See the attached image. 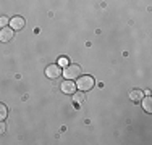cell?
Returning <instances> with one entry per match:
<instances>
[{"label": "cell", "instance_id": "cell-2", "mask_svg": "<svg viewBox=\"0 0 152 145\" xmlns=\"http://www.w3.org/2000/svg\"><path fill=\"white\" fill-rule=\"evenodd\" d=\"M66 79H78V76H81V68L78 65H68L63 71Z\"/></svg>", "mask_w": 152, "mask_h": 145}, {"label": "cell", "instance_id": "cell-12", "mask_svg": "<svg viewBox=\"0 0 152 145\" xmlns=\"http://www.w3.org/2000/svg\"><path fill=\"white\" fill-rule=\"evenodd\" d=\"M8 23H10V20L7 16H0V26H2V28H5Z\"/></svg>", "mask_w": 152, "mask_h": 145}, {"label": "cell", "instance_id": "cell-13", "mask_svg": "<svg viewBox=\"0 0 152 145\" xmlns=\"http://www.w3.org/2000/svg\"><path fill=\"white\" fill-rule=\"evenodd\" d=\"M5 130H7L5 123H3V121H0V136H2V134H5Z\"/></svg>", "mask_w": 152, "mask_h": 145}, {"label": "cell", "instance_id": "cell-8", "mask_svg": "<svg viewBox=\"0 0 152 145\" xmlns=\"http://www.w3.org/2000/svg\"><path fill=\"white\" fill-rule=\"evenodd\" d=\"M141 102H142V108H144V110H146L147 113H151V111H152V99H151V97L149 95L142 97V100H141Z\"/></svg>", "mask_w": 152, "mask_h": 145}, {"label": "cell", "instance_id": "cell-7", "mask_svg": "<svg viewBox=\"0 0 152 145\" xmlns=\"http://www.w3.org/2000/svg\"><path fill=\"white\" fill-rule=\"evenodd\" d=\"M142 97H144V92L141 89H133V90H129V100H133V102H141L142 100Z\"/></svg>", "mask_w": 152, "mask_h": 145}, {"label": "cell", "instance_id": "cell-6", "mask_svg": "<svg viewBox=\"0 0 152 145\" xmlns=\"http://www.w3.org/2000/svg\"><path fill=\"white\" fill-rule=\"evenodd\" d=\"M13 29L12 28H2L0 29V42H8V41H12L13 39Z\"/></svg>", "mask_w": 152, "mask_h": 145}, {"label": "cell", "instance_id": "cell-1", "mask_svg": "<svg viewBox=\"0 0 152 145\" xmlns=\"http://www.w3.org/2000/svg\"><path fill=\"white\" fill-rule=\"evenodd\" d=\"M94 84H96V81H94L92 76L86 74V76H78V84H76V87H78V90H83V92H88V90H91Z\"/></svg>", "mask_w": 152, "mask_h": 145}, {"label": "cell", "instance_id": "cell-10", "mask_svg": "<svg viewBox=\"0 0 152 145\" xmlns=\"http://www.w3.org/2000/svg\"><path fill=\"white\" fill-rule=\"evenodd\" d=\"M7 116H8V108H7L3 103H0V121H3Z\"/></svg>", "mask_w": 152, "mask_h": 145}, {"label": "cell", "instance_id": "cell-5", "mask_svg": "<svg viewBox=\"0 0 152 145\" xmlns=\"http://www.w3.org/2000/svg\"><path fill=\"white\" fill-rule=\"evenodd\" d=\"M24 24H26V21H24L23 16H13L10 20V26H12L13 31H21L24 28Z\"/></svg>", "mask_w": 152, "mask_h": 145}, {"label": "cell", "instance_id": "cell-9", "mask_svg": "<svg viewBox=\"0 0 152 145\" xmlns=\"http://www.w3.org/2000/svg\"><path fill=\"white\" fill-rule=\"evenodd\" d=\"M73 100H75V103L81 105L83 102L86 100V97H84V92H83V90H79V92H75V94H73Z\"/></svg>", "mask_w": 152, "mask_h": 145}, {"label": "cell", "instance_id": "cell-3", "mask_svg": "<svg viewBox=\"0 0 152 145\" xmlns=\"http://www.w3.org/2000/svg\"><path fill=\"white\" fill-rule=\"evenodd\" d=\"M61 74V68L58 66V65H49V66L45 68V76L50 79H57L60 78Z\"/></svg>", "mask_w": 152, "mask_h": 145}, {"label": "cell", "instance_id": "cell-4", "mask_svg": "<svg viewBox=\"0 0 152 145\" xmlns=\"http://www.w3.org/2000/svg\"><path fill=\"white\" fill-rule=\"evenodd\" d=\"M60 89H61V92H63V94H68V95H73V94H75V90H76V84L73 82V79H66V81H63V82H61Z\"/></svg>", "mask_w": 152, "mask_h": 145}, {"label": "cell", "instance_id": "cell-11", "mask_svg": "<svg viewBox=\"0 0 152 145\" xmlns=\"http://www.w3.org/2000/svg\"><path fill=\"white\" fill-rule=\"evenodd\" d=\"M68 65H70V61H68V58H66V57H61L60 60H58V66H63V68H66Z\"/></svg>", "mask_w": 152, "mask_h": 145}]
</instances>
